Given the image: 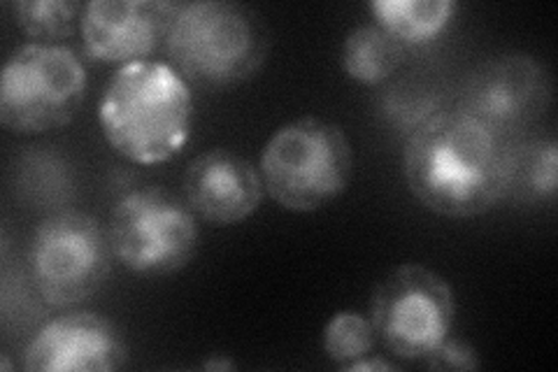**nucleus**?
<instances>
[{"label":"nucleus","mask_w":558,"mask_h":372,"mask_svg":"<svg viewBox=\"0 0 558 372\" xmlns=\"http://www.w3.org/2000/svg\"><path fill=\"white\" fill-rule=\"evenodd\" d=\"M377 333L371 316L354 310L336 312L324 326V353L330 363L347 368L363 357L373 353Z\"/></svg>","instance_id":"nucleus-17"},{"label":"nucleus","mask_w":558,"mask_h":372,"mask_svg":"<svg viewBox=\"0 0 558 372\" xmlns=\"http://www.w3.org/2000/svg\"><path fill=\"white\" fill-rule=\"evenodd\" d=\"M405 47L381 26L361 24L342 43V70L349 80L377 86L391 80L405 61Z\"/></svg>","instance_id":"nucleus-14"},{"label":"nucleus","mask_w":558,"mask_h":372,"mask_svg":"<svg viewBox=\"0 0 558 372\" xmlns=\"http://www.w3.org/2000/svg\"><path fill=\"white\" fill-rule=\"evenodd\" d=\"M184 3L172 0H92L82 12V47L94 63L129 65L166 47Z\"/></svg>","instance_id":"nucleus-10"},{"label":"nucleus","mask_w":558,"mask_h":372,"mask_svg":"<svg viewBox=\"0 0 558 372\" xmlns=\"http://www.w3.org/2000/svg\"><path fill=\"white\" fill-rule=\"evenodd\" d=\"M428 370H480L482 361L477 349L468 340L461 338H449L435 349L433 357L422 363Z\"/></svg>","instance_id":"nucleus-19"},{"label":"nucleus","mask_w":558,"mask_h":372,"mask_svg":"<svg viewBox=\"0 0 558 372\" xmlns=\"http://www.w3.org/2000/svg\"><path fill=\"white\" fill-rule=\"evenodd\" d=\"M384 112L398 129H410L412 133L442 110L438 94H433L428 86L403 82L389 88L387 96H384Z\"/></svg>","instance_id":"nucleus-18"},{"label":"nucleus","mask_w":558,"mask_h":372,"mask_svg":"<svg viewBox=\"0 0 558 372\" xmlns=\"http://www.w3.org/2000/svg\"><path fill=\"white\" fill-rule=\"evenodd\" d=\"M0 368H3V370H12V365H10L8 357H3V363H0Z\"/></svg>","instance_id":"nucleus-22"},{"label":"nucleus","mask_w":558,"mask_h":372,"mask_svg":"<svg viewBox=\"0 0 558 372\" xmlns=\"http://www.w3.org/2000/svg\"><path fill=\"white\" fill-rule=\"evenodd\" d=\"M510 161V137L457 108L410 133L403 177L412 196L433 215L475 219L508 196Z\"/></svg>","instance_id":"nucleus-1"},{"label":"nucleus","mask_w":558,"mask_h":372,"mask_svg":"<svg viewBox=\"0 0 558 372\" xmlns=\"http://www.w3.org/2000/svg\"><path fill=\"white\" fill-rule=\"evenodd\" d=\"M170 65L196 86L226 88L252 80L270 51V33L256 10L231 0L184 3L168 35Z\"/></svg>","instance_id":"nucleus-3"},{"label":"nucleus","mask_w":558,"mask_h":372,"mask_svg":"<svg viewBox=\"0 0 558 372\" xmlns=\"http://www.w3.org/2000/svg\"><path fill=\"white\" fill-rule=\"evenodd\" d=\"M258 172L277 205L305 215L347 191L354 175V149L340 123L305 115L268 137Z\"/></svg>","instance_id":"nucleus-4"},{"label":"nucleus","mask_w":558,"mask_h":372,"mask_svg":"<svg viewBox=\"0 0 558 372\" xmlns=\"http://www.w3.org/2000/svg\"><path fill=\"white\" fill-rule=\"evenodd\" d=\"M196 103L191 84L168 61L121 65L98 100L108 145L137 166L172 161L191 137Z\"/></svg>","instance_id":"nucleus-2"},{"label":"nucleus","mask_w":558,"mask_h":372,"mask_svg":"<svg viewBox=\"0 0 558 372\" xmlns=\"http://www.w3.org/2000/svg\"><path fill=\"white\" fill-rule=\"evenodd\" d=\"M205 370H233V361L223 359V357H217V359H209L203 363Z\"/></svg>","instance_id":"nucleus-21"},{"label":"nucleus","mask_w":558,"mask_h":372,"mask_svg":"<svg viewBox=\"0 0 558 372\" xmlns=\"http://www.w3.org/2000/svg\"><path fill=\"white\" fill-rule=\"evenodd\" d=\"M84 5L77 0H14L8 10L26 38L57 45V40L70 38L80 28Z\"/></svg>","instance_id":"nucleus-16"},{"label":"nucleus","mask_w":558,"mask_h":372,"mask_svg":"<svg viewBox=\"0 0 558 372\" xmlns=\"http://www.w3.org/2000/svg\"><path fill=\"white\" fill-rule=\"evenodd\" d=\"M84 61L70 47H16L0 75V121L12 133L45 135L73 121L86 98Z\"/></svg>","instance_id":"nucleus-5"},{"label":"nucleus","mask_w":558,"mask_h":372,"mask_svg":"<svg viewBox=\"0 0 558 372\" xmlns=\"http://www.w3.org/2000/svg\"><path fill=\"white\" fill-rule=\"evenodd\" d=\"M266 196L258 168L233 149L215 147L191 158L184 172V201L213 226L250 219Z\"/></svg>","instance_id":"nucleus-12"},{"label":"nucleus","mask_w":558,"mask_h":372,"mask_svg":"<svg viewBox=\"0 0 558 372\" xmlns=\"http://www.w3.org/2000/svg\"><path fill=\"white\" fill-rule=\"evenodd\" d=\"M551 80L545 65L523 51H510L477 65L465 80L459 110L508 135L549 108Z\"/></svg>","instance_id":"nucleus-9"},{"label":"nucleus","mask_w":558,"mask_h":372,"mask_svg":"<svg viewBox=\"0 0 558 372\" xmlns=\"http://www.w3.org/2000/svg\"><path fill=\"white\" fill-rule=\"evenodd\" d=\"M129 359L124 335L108 316L68 312L33 335L24 351L28 372H110Z\"/></svg>","instance_id":"nucleus-11"},{"label":"nucleus","mask_w":558,"mask_h":372,"mask_svg":"<svg viewBox=\"0 0 558 372\" xmlns=\"http://www.w3.org/2000/svg\"><path fill=\"white\" fill-rule=\"evenodd\" d=\"M368 10L377 26L410 49L428 45L442 35L457 16L459 3L453 0H373Z\"/></svg>","instance_id":"nucleus-13"},{"label":"nucleus","mask_w":558,"mask_h":372,"mask_svg":"<svg viewBox=\"0 0 558 372\" xmlns=\"http://www.w3.org/2000/svg\"><path fill=\"white\" fill-rule=\"evenodd\" d=\"M342 370L344 372H393V370H398V365L391 363L389 359L373 357V353H368V357H363V359H359L354 363H349Z\"/></svg>","instance_id":"nucleus-20"},{"label":"nucleus","mask_w":558,"mask_h":372,"mask_svg":"<svg viewBox=\"0 0 558 372\" xmlns=\"http://www.w3.org/2000/svg\"><path fill=\"white\" fill-rule=\"evenodd\" d=\"M558 189V145L554 137L512 143L508 196L551 203Z\"/></svg>","instance_id":"nucleus-15"},{"label":"nucleus","mask_w":558,"mask_h":372,"mask_svg":"<svg viewBox=\"0 0 558 372\" xmlns=\"http://www.w3.org/2000/svg\"><path fill=\"white\" fill-rule=\"evenodd\" d=\"M108 233L114 259L135 275L180 273L198 252L194 209L156 187L121 196L110 215Z\"/></svg>","instance_id":"nucleus-8"},{"label":"nucleus","mask_w":558,"mask_h":372,"mask_svg":"<svg viewBox=\"0 0 558 372\" xmlns=\"http://www.w3.org/2000/svg\"><path fill=\"white\" fill-rule=\"evenodd\" d=\"M110 233L82 209H61L33 230L28 271L49 308H75L100 291L112 265Z\"/></svg>","instance_id":"nucleus-7"},{"label":"nucleus","mask_w":558,"mask_h":372,"mask_svg":"<svg viewBox=\"0 0 558 372\" xmlns=\"http://www.w3.org/2000/svg\"><path fill=\"white\" fill-rule=\"evenodd\" d=\"M379 343L400 361L424 363L453 331L457 298L449 281L422 263H400L371 298Z\"/></svg>","instance_id":"nucleus-6"}]
</instances>
